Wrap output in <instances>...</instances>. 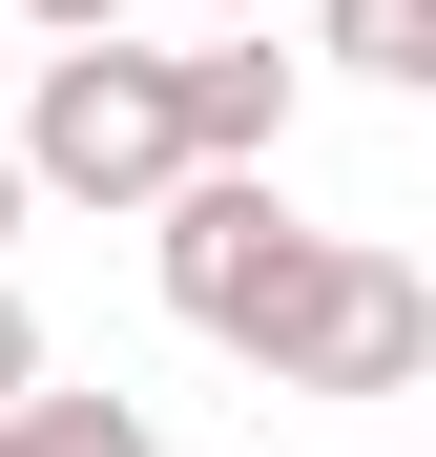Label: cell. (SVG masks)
<instances>
[{"label": "cell", "instance_id": "obj_10", "mask_svg": "<svg viewBox=\"0 0 436 457\" xmlns=\"http://www.w3.org/2000/svg\"><path fill=\"white\" fill-rule=\"evenodd\" d=\"M0 228H21V167H0Z\"/></svg>", "mask_w": 436, "mask_h": 457}, {"label": "cell", "instance_id": "obj_8", "mask_svg": "<svg viewBox=\"0 0 436 457\" xmlns=\"http://www.w3.org/2000/svg\"><path fill=\"white\" fill-rule=\"evenodd\" d=\"M21 395H42V312L0 291V416H21Z\"/></svg>", "mask_w": 436, "mask_h": 457}, {"label": "cell", "instance_id": "obj_7", "mask_svg": "<svg viewBox=\"0 0 436 457\" xmlns=\"http://www.w3.org/2000/svg\"><path fill=\"white\" fill-rule=\"evenodd\" d=\"M0 21H42V42H125V0H0Z\"/></svg>", "mask_w": 436, "mask_h": 457}, {"label": "cell", "instance_id": "obj_2", "mask_svg": "<svg viewBox=\"0 0 436 457\" xmlns=\"http://www.w3.org/2000/svg\"><path fill=\"white\" fill-rule=\"evenodd\" d=\"M250 374H270V395H415V374H436V270L374 250V228H312V270L270 291Z\"/></svg>", "mask_w": 436, "mask_h": 457}, {"label": "cell", "instance_id": "obj_5", "mask_svg": "<svg viewBox=\"0 0 436 457\" xmlns=\"http://www.w3.org/2000/svg\"><path fill=\"white\" fill-rule=\"evenodd\" d=\"M0 457H167V436H145V395H62L42 374V395L0 416Z\"/></svg>", "mask_w": 436, "mask_h": 457}, {"label": "cell", "instance_id": "obj_9", "mask_svg": "<svg viewBox=\"0 0 436 457\" xmlns=\"http://www.w3.org/2000/svg\"><path fill=\"white\" fill-rule=\"evenodd\" d=\"M270 21H291V0H229V42H270Z\"/></svg>", "mask_w": 436, "mask_h": 457}, {"label": "cell", "instance_id": "obj_3", "mask_svg": "<svg viewBox=\"0 0 436 457\" xmlns=\"http://www.w3.org/2000/svg\"><path fill=\"white\" fill-rule=\"evenodd\" d=\"M291 270H312V228H291L270 167H187V187H167V312H187L208 353H250Z\"/></svg>", "mask_w": 436, "mask_h": 457}, {"label": "cell", "instance_id": "obj_4", "mask_svg": "<svg viewBox=\"0 0 436 457\" xmlns=\"http://www.w3.org/2000/svg\"><path fill=\"white\" fill-rule=\"evenodd\" d=\"M167 84H187V167H270L291 145V62L270 42H208V62H167Z\"/></svg>", "mask_w": 436, "mask_h": 457}, {"label": "cell", "instance_id": "obj_6", "mask_svg": "<svg viewBox=\"0 0 436 457\" xmlns=\"http://www.w3.org/2000/svg\"><path fill=\"white\" fill-rule=\"evenodd\" d=\"M312 42L353 84H436V0H312Z\"/></svg>", "mask_w": 436, "mask_h": 457}, {"label": "cell", "instance_id": "obj_1", "mask_svg": "<svg viewBox=\"0 0 436 457\" xmlns=\"http://www.w3.org/2000/svg\"><path fill=\"white\" fill-rule=\"evenodd\" d=\"M0 167L62 187V208H167V187H187V84H167L145 42H62L42 104L0 125Z\"/></svg>", "mask_w": 436, "mask_h": 457}]
</instances>
